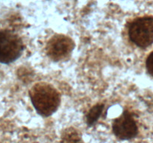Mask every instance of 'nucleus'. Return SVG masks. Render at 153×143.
Returning a JSON list of instances; mask_svg holds the SVG:
<instances>
[{
    "instance_id": "nucleus-1",
    "label": "nucleus",
    "mask_w": 153,
    "mask_h": 143,
    "mask_svg": "<svg viewBox=\"0 0 153 143\" xmlns=\"http://www.w3.org/2000/svg\"><path fill=\"white\" fill-rule=\"evenodd\" d=\"M29 95L33 106L41 116H51L59 107V93L48 83H36L30 89Z\"/></svg>"
},
{
    "instance_id": "nucleus-2",
    "label": "nucleus",
    "mask_w": 153,
    "mask_h": 143,
    "mask_svg": "<svg viewBox=\"0 0 153 143\" xmlns=\"http://www.w3.org/2000/svg\"><path fill=\"white\" fill-rule=\"evenodd\" d=\"M23 51L22 40L9 30H0V63L8 64L20 57Z\"/></svg>"
},
{
    "instance_id": "nucleus-3",
    "label": "nucleus",
    "mask_w": 153,
    "mask_h": 143,
    "mask_svg": "<svg viewBox=\"0 0 153 143\" xmlns=\"http://www.w3.org/2000/svg\"><path fill=\"white\" fill-rule=\"evenodd\" d=\"M130 40L136 46L146 48L153 43V17H140L133 21L129 26Z\"/></svg>"
},
{
    "instance_id": "nucleus-4",
    "label": "nucleus",
    "mask_w": 153,
    "mask_h": 143,
    "mask_svg": "<svg viewBox=\"0 0 153 143\" xmlns=\"http://www.w3.org/2000/svg\"><path fill=\"white\" fill-rule=\"evenodd\" d=\"M74 48V43L70 37L56 35L49 40L46 46V52L51 59L60 60L70 55Z\"/></svg>"
},
{
    "instance_id": "nucleus-5",
    "label": "nucleus",
    "mask_w": 153,
    "mask_h": 143,
    "mask_svg": "<svg viewBox=\"0 0 153 143\" xmlns=\"http://www.w3.org/2000/svg\"><path fill=\"white\" fill-rule=\"evenodd\" d=\"M113 132L117 137L121 139H129L137 136V124L129 113L125 111L113 123Z\"/></svg>"
},
{
    "instance_id": "nucleus-6",
    "label": "nucleus",
    "mask_w": 153,
    "mask_h": 143,
    "mask_svg": "<svg viewBox=\"0 0 153 143\" xmlns=\"http://www.w3.org/2000/svg\"><path fill=\"white\" fill-rule=\"evenodd\" d=\"M103 110V105L102 104H99V105L95 106L93 107L91 110V111L88 113V116H87V120H88V125H93L99 117L101 115L102 111Z\"/></svg>"
},
{
    "instance_id": "nucleus-7",
    "label": "nucleus",
    "mask_w": 153,
    "mask_h": 143,
    "mask_svg": "<svg viewBox=\"0 0 153 143\" xmlns=\"http://www.w3.org/2000/svg\"><path fill=\"white\" fill-rule=\"evenodd\" d=\"M146 65V69H147V72H149V74H150L151 76H152L153 77V52L149 55V57H147Z\"/></svg>"
}]
</instances>
